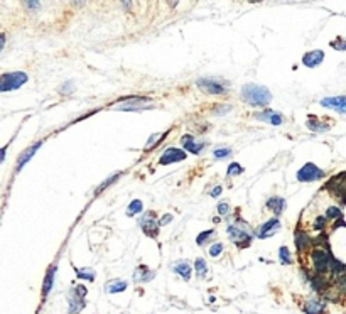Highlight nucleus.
Instances as JSON below:
<instances>
[{"mask_svg":"<svg viewBox=\"0 0 346 314\" xmlns=\"http://www.w3.org/2000/svg\"><path fill=\"white\" fill-rule=\"evenodd\" d=\"M222 252H223V243H215V245L209 249V255L211 257H218V255H222Z\"/></svg>","mask_w":346,"mask_h":314,"instance_id":"35","label":"nucleus"},{"mask_svg":"<svg viewBox=\"0 0 346 314\" xmlns=\"http://www.w3.org/2000/svg\"><path fill=\"white\" fill-rule=\"evenodd\" d=\"M159 225L161 223H157L156 218H154V213H147L141 221L143 233H145L147 236H150V238H156L157 233H159Z\"/></svg>","mask_w":346,"mask_h":314,"instance_id":"10","label":"nucleus"},{"mask_svg":"<svg viewBox=\"0 0 346 314\" xmlns=\"http://www.w3.org/2000/svg\"><path fill=\"white\" fill-rule=\"evenodd\" d=\"M285 206H287V203H285L284 198H268L267 199V208L272 209V211H274L277 216L284 211Z\"/></svg>","mask_w":346,"mask_h":314,"instance_id":"21","label":"nucleus"},{"mask_svg":"<svg viewBox=\"0 0 346 314\" xmlns=\"http://www.w3.org/2000/svg\"><path fill=\"white\" fill-rule=\"evenodd\" d=\"M331 47H334V49H338V51H346V39L338 38L336 41L331 42Z\"/></svg>","mask_w":346,"mask_h":314,"instance_id":"34","label":"nucleus"},{"mask_svg":"<svg viewBox=\"0 0 346 314\" xmlns=\"http://www.w3.org/2000/svg\"><path fill=\"white\" fill-rule=\"evenodd\" d=\"M226 233L233 238V242L237 243L238 247H246V245H250V242H252V235H250L246 230H244V228L235 227V225H230V227L226 228Z\"/></svg>","mask_w":346,"mask_h":314,"instance_id":"7","label":"nucleus"},{"mask_svg":"<svg viewBox=\"0 0 346 314\" xmlns=\"http://www.w3.org/2000/svg\"><path fill=\"white\" fill-rule=\"evenodd\" d=\"M319 105L325 106V108L334 110L338 113H343L346 115V95H340V97H327L323 98L319 102Z\"/></svg>","mask_w":346,"mask_h":314,"instance_id":"8","label":"nucleus"},{"mask_svg":"<svg viewBox=\"0 0 346 314\" xmlns=\"http://www.w3.org/2000/svg\"><path fill=\"white\" fill-rule=\"evenodd\" d=\"M303 311L305 314H325L326 304L321 301V299H309V301H305Z\"/></svg>","mask_w":346,"mask_h":314,"instance_id":"15","label":"nucleus"},{"mask_svg":"<svg viewBox=\"0 0 346 314\" xmlns=\"http://www.w3.org/2000/svg\"><path fill=\"white\" fill-rule=\"evenodd\" d=\"M194 269H196L198 277H200V279H203V277L206 275V272H208V264H206L204 258L198 257L196 262H194Z\"/></svg>","mask_w":346,"mask_h":314,"instance_id":"25","label":"nucleus"},{"mask_svg":"<svg viewBox=\"0 0 346 314\" xmlns=\"http://www.w3.org/2000/svg\"><path fill=\"white\" fill-rule=\"evenodd\" d=\"M218 211H220V215H228V211H230V205H228V203H220Z\"/></svg>","mask_w":346,"mask_h":314,"instance_id":"37","label":"nucleus"},{"mask_svg":"<svg viewBox=\"0 0 346 314\" xmlns=\"http://www.w3.org/2000/svg\"><path fill=\"white\" fill-rule=\"evenodd\" d=\"M255 118L260 122H265V124H272V125H281L284 124V115L275 110H264L260 113H255Z\"/></svg>","mask_w":346,"mask_h":314,"instance_id":"12","label":"nucleus"},{"mask_svg":"<svg viewBox=\"0 0 346 314\" xmlns=\"http://www.w3.org/2000/svg\"><path fill=\"white\" fill-rule=\"evenodd\" d=\"M76 274H78V277H81V279H86V280H93L95 279V274L93 272H86V271H80V269H76Z\"/></svg>","mask_w":346,"mask_h":314,"instance_id":"36","label":"nucleus"},{"mask_svg":"<svg viewBox=\"0 0 346 314\" xmlns=\"http://www.w3.org/2000/svg\"><path fill=\"white\" fill-rule=\"evenodd\" d=\"M279 228H281V221H279L277 218H272V220H268L267 223H264L262 227H260V230L257 231V236H259V238H267V236L274 235Z\"/></svg>","mask_w":346,"mask_h":314,"instance_id":"14","label":"nucleus"},{"mask_svg":"<svg viewBox=\"0 0 346 314\" xmlns=\"http://www.w3.org/2000/svg\"><path fill=\"white\" fill-rule=\"evenodd\" d=\"M326 218H331V220H341L343 218V213L338 206H329L326 209Z\"/></svg>","mask_w":346,"mask_h":314,"instance_id":"27","label":"nucleus"},{"mask_svg":"<svg viewBox=\"0 0 346 314\" xmlns=\"http://www.w3.org/2000/svg\"><path fill=\"white\" fill-rule=\"evenodd\" d=\"M54 275H56V265H51L49 271H47V274H46V277H44V286H42V297L44 299L49 295L51 289H53Z\"/></svg>","mask_w":346,"mask_h":314,"instance_id":"20","label":"nucleus"},{"mask_svg":"<svg viewBox=\"0 0 346 314\" xmlns=\"http://www.w3.org/2000/svg\"><path fill=\"white\" fill-rule=\"evenodd\" d=\"M27 7H31V9H38V7H41V3L39 2H27Z\"/></svg>","mask_w":346,"mask_h":314,"instance_id":"40","label":"nucleus"},{"mask_svg":"<svg viewBox=\"0 0 346 314\" xmlns=\"http://www.w3.org/2000/svg\"><path fill=\"white\" fill-rule=\"evenodd\" d=\"M127 280H120V279H115V280H110L108 284H106V287H105V291L108 294H119V293H122V291L127 289Z\"/></svg>","mask_w":346,"mask_h":314,"instance_id":"23","label":"nucleus"},{"mask_svg":"<svg viewBox=\"0 0 346 314\" xmlns=\"http://www.w3.org/2000/svg\"><path fill=\"white\" fill-rule=\"evenodd\" d=\"M311 258H312V265H314L316 274H323V275H325L326 272L333 271L334 264H336V258L331 255L329 249H325V247L312 250Z\"/></svg>","mask_w":346,"mask_h":314,"instance_id":"2","label":"nucleus"},{"mask_svg":"<svg viewBox=\"0 0 346 314\" xmlns=\"http://www.w3.org/2000/svg\"><path fill=\"white\" fill-rule=\"evenodd\" d=\"M325 227H326V218L325 216H318V218H316L312 228H314V230H318V231H321V230H325Z\"/></svg>","mask_w":346,"mask_h":314,"instance_id":"33","label":"nucleus"},{"mask_svg":"<svg viewBox=\"0 0 346 314\" xmlns=\"http://www.w3.org/2000/svg\"><path fill=\"white\" fill-rule=\"evenodd\" d=\"M164 137H165V134H154L152 137H150L149 140H147V144H145V150L154 149V144H156L159 139H164Z\"/></svg>","mask_w":346,"mask_h":314,"instance_id":"30","label":"nucleus"},{"mask_svg":"<svg viewBox=\"0 0 346 314\" xmlns=\"http://www.w3.org/2000/svg\"><path fill=\"white\" fill-rule=\"evenodd\" d=\"M183 147L191 154H200L201 150L204 149L203 144H198L196 140H194L193 135H184L183 137Z\"/></svg>","mask_w":346,"mask_h":314,"instance_id":"19","label":"nucleus"},{"mask_svg":"<svg viewBox=\"0 0 346 314\" xmlns=\"http://www.w3.org/2000/svg\"><path fill=\"white\" fill-rule=\"evenodd\" d=\"M135 280H139V282H149L150 279L154 277V272H149V269L147 267H139L137 272L134 274Z\"/></svg>","mask_w":346,"mask_h":314,"instance_id":"24","label":"nucleus"},{"mask_svg":"<svg viewBox=\"0 0 346 314\" xmlns=\"http://www.w3.org/2000/svg\"><path fill=\"white\" fill-rule=\"evenodd\" d=\"M213 233H215V231H213V230H208V231H204V233H200V235H198V238H196V243H198V245H204V243H206V240H208L209 238V236H213Z\"/></svg>","mask_w":346,"mask_h":314,"instance_id":"32","label":"nucleus"},{"mask_svg":"<svg viewBox=\"0 0 346 314\" xmlns=\"http://www.w3.org/2000/svg\"><path fill=\"white\" fill-rule=\"evenodd\" d=\"M39 147H42V142H38V144H34V146H31L27 150H24V152L19 156V162H17V171H20L22 167H24L25 164H27L29 161L32 159V156H34L36 152H38V149Z\"/></svg>","mask_w":346,"mask_h":314,"instance_id":"17","label":"nucleus"},{"mask_svg":"<svg viewBox=\"0 0 346 314\" xmlns=\"http://www.w3.org/2000/svg\"><path fill=\"white\" fill-rule=\"evenodd\" d=\"M120 102H122V106H119V108L127 110V112H134V110L147 108L145 105L147 103H150V100L145 97H128V98L120 100Z\"/></svg>","mask_w":346,"mask_h":314,"instance_id":"9","label":"nucleus"},{"mask_svg":"<svg viewBox=\"0 0 346 314\" xmlns=\"http://www.w3.org/2000/svg\"><path fill=\"white\" fill-rule=\"evenodd\" d=\"M325 59V51L321 49H316V51H309L303 56V64L307 66V68H316L319 66Z\"/></svg>","mask_w":346,"mask_h":314,"instance_id":"13","label":"nucleus"},{"mask_svg":"<svg viewBox=\"0 0 346 314\" xmlns=\"http://www.w3.org/2000/svg\"><path fill=\"white\" fill-rule=\"evenodd\" d=\"M171 220H172V215H167L165 218H161L159 223H161V225H165V223H169V221H171Z\"/></svg>","mask_w":346,"mask_h":314,"instance_id":"39","label":"nucleus"},{"mask_svg":"<svg viewBox=\"0 0 346 314\" xmlns=\"http://www.w3.org/2000/svg\"><path fill=\"white\" fill-rule=\"evenodd\" d=\"M186 159V152L178 147H169L167 150L161 156L159 159V164L163 166H167V164H172V162H179V161H184Z\"/></svg>","mask_w":346,"mask_h":314,"instance_id":"11","label":"nucleus"},{"mask_svg":"<svg viewBox=\"0 0 346 314\" xmlns=\"http://www.w3.org/2000/svg\"><path fill=\"white\" fill-rule=\"evenodd\" d=\"M279 258H281V262L285 265L292 264V258H290V253H289V249H287V247H281V249H279Z\"/></svg>","mask_w":346,"mask_h":314,"instance_id":"28","label":"nucleus"},{"mask_svg":"<svg viewBox=\"0 0 346 314\" xmlns=\"http://www.w3.org/2000/svg\"><path fill=\"white\" fill-rule=\"evenodd\" d=\"M326 172L323 171V169H319L316 164H312V162H307V164H304L303 167L297 171V181H301V183H314V181L318 179H323L325 177Z\"/></svg>","mask_w":346,"mask_h":314,"instance_id":"5","label":"nucleus"},{"mask_svg":"<svg viewBox=\"0 0 346 314\" xmlns=\"http://www.w3.org/2000/svg\"><path fill=\"white\" fill-rule=\"evenodd\" d=\"M220 194H222V186H216L215 189L211 191V196L216 198V196H220Z\"/></svg>","mask_w":346,"mask_h":314,"instance_id":"38","label":"nucleus"},{"mask_svg":"<svg viewBox=\"0 0 346 314\" xmlns=\"http://www.w3.org/2000/svg\"><path fill=\"white\" fill-rule=\"evenodd\" d=\"M215 157L216 159H223V157H230L231 156V149L230 147H224V149H215Z\"/></svg>","mask_w":346,"mask_h":314,"instance_id":"31","label":"nucleus"},{"mask_svg":"<svg viewBox=\"0 0 346 314\" xmlns=\"http://www.w3.org/2000/svg\"><path fill=\"white\" fill-rule=\"evenodd\" d=\"M172 271H174L176 274L181 275L184 280H189L191 274H193V267H191V264H189V262H186V260L176 262V264L172 265Z\"/></svg>","mask_w":346,"mask_h":314,"instance_id":"18","label":"nucleus"},{"mask_svg":"<svg viewBox=\"0 0 346 314\" xmlns=\"http://www.w3.org/2000/svg\"><path fill=\"white\" fill-rule=\"evenodd\" d=\"M238 174H244V167L238 162H231L230 167H228V176H238Z\"/></svg>","mask_w":346,"mask_h":314,"instance_id":"29","label":"nucleus"},{"mask_svg":"<svg viewBox=\"0 0 346 314\" xmlns=\"http://www.w3.org/2000/svg\"><path fill=\"white\" fill-rule=\"evenodd\" d=\"M242 100L252 106H267L272 100V95L268 88L248 83L242 88Z\"/></svg>","mask_w":346,"mask_h":314,"instance_id":"1","label":"nucleus"},{"mask_svg":"<svg viewBox=\"0 0 346 314\" xmlns=\"http://www.w3.org/2000/svg\"><path fill=\"white\" fill-rule=\"evenodd\" d=\"M29 76L22 71H16V73H5L2 75V80H0V90L5 93V91L10 90H17L20 88L24 83H27Z\"/></svg>","mask_w":346,"mask_h":314,"instance_id":"3","label":"nucleus"},{"mask_svg":"<svg viewBox=\"0 0 346 314\" xmlns=\"http://www.w3.org/2000/svg\"><path fill=\"white\" fill-rule=\"evenodd\" d=\"M86 287L75 286L69 293V314H76L84 308V297H86Z\"/></svg>","mask_w":346,"mask_h":314,"instance_id":"6","label":"nucleus"},{"mask_svg":"<svg viewBox=\"0 0 346 314\" xmlns=\"http://www.w3.org/2000/svg\"><path fill=\"white\" fill-rule=\"evenodd\" d=\"M311 245H312V238L309 236L307 233H304V231H301V230H297L296 231V249H297V252H305L307 249H311Z\"/></svg>","mask_w":346,"mask_h":314,"instance_id":"16","label":"nucleus"},{"mask_svg":"<svg viewBox=\"0 0 346 314\" xmlns=\"http://www.w3.org/2000/svg\"><path fill=\"white\" fill-rule=\"evenodd\" d=\"M198 88L208 95H223L228 88V83L220 78H200Z\"/></svg>","mask_w":346,"mask_h":314,"instance_id":"4","label":"nucleus"},{"mask_svg":"<svg viewBox=\"0 0 346 314\" xmlns=\"http://www.w3.org/2000/svg\"><path fill=\"white\" fill-rule=\"evenodd\" d=\"M142 208H143V205H142L141 199H134V201H132L130 205H128L127 215H128V216L137 215V213H141V211H142Z\"/></svg>","mask_w":346,"mask_h":314,"instance_id":"26","label":"nucleus"},{"mask_svg":"<svg viewBox=\"0 0 346 314\" xmlns=\"http://www.w3.org/2000/svg\"><path fill=\"white\" fill-rule=\"evenodd\" d=\"M305 125H307V127L311 128L312 132H316V134H325V132H327V130L331 128L327 124H325V122L316 120L314 117H309L307 122H305Z\"/></svg>","mask_w":346,"mask_h":314,"instance_id":"22","label":"nucleus"}]
</instances>
